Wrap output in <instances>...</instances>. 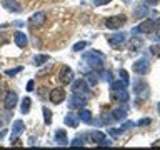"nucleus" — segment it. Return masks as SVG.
Returning <instances> with one entry per match:
<instances>
[{"label":"nucleus","mask_w":160,"mask_h":150,"mask_svg":"<svg viewBox=\"0 0 160 150\" xmlns=\"http://www.w3.org/2000/svg\"><path fill=\"white\" fill-rule=\"evenodd\" d=\"M127 83L125 82H112L110 83V97H112L113 102H127L128 100V92L125 90Z\"/></svg>","instance_id":"obj_1"},{"label":"nucleus","mask_w":160,"mask_h":150,"mask_svg":"<svg viewBox=\"0 0 160 150\" xmlns=\"http://www.w3.org/2000/svg\"><path fill=\"white\" fill-rule=\"evenodd\" d=\"M83 58L87 60L88 65H90L93 70H102V68H103V57H102V53H98V52H90V53H85Z\"/></svg>","instance_id":"obj_2"},{"label":"nucleus","mask_w":160,"mask_h":150,"mask_svg":"<svg viewBox=\"0 0 160 150\" xmlns=\"http://www.w3.org/2000/svg\"><path fill=\"white\" fill-rule=\"evenodd\" d=\"M125 22H127V17H125V15H115V17H108L107 20H105V27L112 28V30H117V28L122 27Z\"/></svg>","instance_id":"obj_3"},{"label":"nucleus","mask_w":160,"mask_h":150,"mask_svg":"<svg viewBox=\"0 0 160 150\" xmlns=\"http://www.w3.org/2000/svg\"><path fill=\"white\" fill-rule=\"evenodd\" d=\"M153 28H155V22L152 18H145L142 20V23H138L137 27L133 28V32H138V33H150V32H153Z\"/></svg>","instance_id":"obj_4"},{"label":"nucleus","mask_w":160,"mask_h":150,"mask_svg":"<svg viewBox=\"0 0 160 150\" xmlns=\"http://www.w3.org/2000/svg\"><path fill=\"white\" fill-rule=\"evenodd\" d=\"M72 92L73 93H88V85L85 83L83 78L72 80Z\"/></svg>","instance_id":"obj_5"},{"label":"nucleus","mask_w":160,"mask_h":150,"mask_svg":"<svg viewBox=\"0 0 160 150\" xmlns=\"http://www.w3.org/2000/svg\"><path fill=\"white\" fill-rule=\"evenodd\" d=\"M133 72L138 75H145L148 72V60L147 58H138L137 62H133Z\"/></svg>","instance_id":"obj_6"},{"label":"nucleus","mask_w":160,"mask_h":150,"mask_svg":"<svg viewBox=\"0 0 160 150\" xmlns=\"http://www.w3.org/2000/svg\"><path fill=\"white\" fill-rule=\"evenodd\" d=\"M85 103H87V97H82L80 93H73L68 102L70 108H82V107H85Z\"/></svg>","instance_id":"obj_7"},{"label":"nucleus","mask_w":160,"mask_h":150,"mask_svg":"<svg viewBox=\"0 0 160 150\" xmlns=\"http://www.w3.org/2000/svg\"><path fill=\"white\" fill-rule=\"evenodd\" d=\"M17 93L13 92V90H10V92L5 93V97H3V107L10 110V108H13L15 107V103H17Z\"/></svg>","instance_id":"obj_8"},{"label":"nucleus","mask_w":160,"mask_h":150,"mask_svg":"<svg viewBox=\"0 0 160 150\" xmlns=\"http://www.w3.org/2000/svg\"><path fill=\"white\" fill-rule=\"evenodd\" d=\"M73 80V72L70 67H62V70H60V82H62L63 85H68L72 83Z\"/></svg>","instance_id":"obj_9"},{"label":"nucleus","mask_w":160,"mask_h":150,"mask_svg":"<svg viewBox=\"0 0 160 150\" xmlns=\"http://www.w3.org/2000/svg\"><path fill=\"white\" fill-rule=\"evenodd\" d=\"M48 97L53 103H62L65 100V90L63 88H53V90H50Z\"/></svg>","instance_id":"obj_10"},{"label":"nucleus","mask_w":160,"mask_h":150,"mask_svg":"<svg viewBox=\"0 0 160 150\" xmlns=\"http://www.w3.org/2000/svg\"><path fill=\"white\" fill-rule=\"evenodd\" d=\"M123 42H125V33H113V35H108V43L112 45L113 48H118Z\"/></svg>","instance_id":"obj_11"},{"label":"nucleus","mask_w":160,"mask_h":150,"mask_svg":"<svg viewBox=\"0 0 160 150\" xmlns=\"http://www.w3.org/2000/svg\"><path fill=\"white\" fill-rule=\"evenodd\" d=\"M43 22H45V13L43 12H37L28 18V25H32V27H38V25H42Z\"/></svg>","instance_id":"obj_12"},{"label":"nucleus","mask_w":160,"mask_h":150,"mask_svg":"<svg viewBox=\"0 0 160 150\" xmlns=\"http://www.w3.org/2000/svg\"><path fill=\"white\" fill-rule=\"evenodd\" d=\"M13 42L17 43V47L23 48V47H27L28 38H27V35H25L23 32H15V33H13Z\"/></svg>","instance_id":"obj_13"},{"label":"nucleus","mask_w":160,"mask_h":150,"mask_svg":"<svg viewBox=\"0 0 160 150\" xmlns=\"http://www.w3.org/2000/svg\"><path fill=\"white\" fill-rule=\"evenodd\" d=\"M2 5L8 10V12H22V7H20V3L17 0H3Z\"/></svg>","instance_id":"obj_14"},{"label":"nucleus","mask_w":160,"mask_h":150,"mask_svg":"<svg viewBox=\"0 0 160 150\" xmlns=\"http://www.w3.org/2000/svg\"><path fill=\"white\" fill-rule=\"evenodd\" d=\"M23 128H25V125H23L22 120H15V122H13V127H12V142L23 132Z\"/></svg>","instance_id":"obj_15"},{"label":"nucleus","mask_w":160,"mask_h":150,"mask_svg":"<svg viewBox=\"0 0 160 150\" xmlns=\"http://www.w3.org/2000/svg\"><path fill=\"white\" fill-rule=\"evenodd\" d=\"M55 142L58 145H67L68 143L67 132H65V130H57V132H55Z\"/></svg>","instance_id":"obj_16"},{"label":"nucleus","mask_w":160,"mask_h":150,"mask_svg":"<svg viewBox=\"0 0 160 150\" xmlns=\"http://www.w3.org/2000/svg\"><path fill=\"white\" fill-rule=\"evenodd\" d=\"M78 120H82L83 123H92V113L85 108H78Z\"/></svg>","instance_id":"obj_17"},{"label":"nucleus","mask_w":160,"mask_h":150,"mask_svg":"<svg viewBox=\"0 0 160 150\" xmlns=\"http://www.w3.org/2000/svg\"><path fill=\"white\" fill-rule=\"evenodd\" d=\"M88 137H90V140H92L93 143H98V145H102L105 140H107L105 133H102V132H93V133H90Z\"/></svg>","instance_id":"obj_18"},{"label":"nucleus","mask_w":160,"mask_h":150,"mask_svg":"<svg viewBox=\"0 0 160 150\" xmlns=\"http://www.w3.org/2000/svg\"><path fill=\"white\" fill-rule=\"evenodd\" d=\"M63 122L67 123L68 127L75 128L78 125V117H77V115H73V113H67V115H65V118H63Z\"/></svg>","instance_id":"obj_19"},{"label":"nucleus","mask_w":160,"mask_h":150,"mask_svg":"<svg viewBox=\"0 0 160 150\" xmlns=\"http://www.w3.org/2000/svg\"><path fill=\"white\" fill-rule=\"evenodd\" d=\"M125 115H127V112L125 110H120V108H117V110H113L112 113H110V120H122V118H125Z\"/></svg>","instance_id":"obj_20"},{"label":"nucleus","mask_w":160,"mask_h":150,"mask_svg":"<svg viewBox=\"0 0 160 150\" xmlns=\"http://www.w3.org/2000/svg\"><path fill=\"white\" fill-rule=\"evenodd\" d=\"M30 105H32V100L28 97H25L22 100V113H28L30 112Z\"/></svg>","instance_id":"obj_21"},{"label":"nucleus","mask_w":160,"mask_h":150,"mask_svg":"<svg viewBox=\"0 0 160 150\" xmlns=\"http://www.w3.org/2000/svg\"><path fill=\"white\" fill-rule=\"evenodd\" d=\"M42 110H43V117H45V125H50L52 123V112L47 107H43Z\"/></svg>","instance_id":"obj_22"},{"label":"nucleus","mask_w":160,"mask_h":150,"mask_svg":"<svg viewBox=\"0 0 160 150\" xmlns=\"http://www.w3.org/2000/svg\"><path fill=\"white\" fill-rule=\"evenodd\" d=\"M48 60V55H37V57L33 58V63L35 65H43V62H47Z\"/></svg>","instance_id":"obj_23"},{"label":"nucleus","mask_w":160,"mask_h":150,"mask_svg":"<svg viewBox=\"0 0 160 150\" xmlns=\"http://www.w3.org/2000/svg\"><path fill=\"white\" fill-rule=\"evenodd\" d=\"M87 80H88V87H93V85H97V82H98L97 75H93V73H88Z\"/></svg>","instance_id":"obj_24"},{"label":"nucleus","mask_w":160,"mask_h":150,"mask_svg":"<svg viewBox=\"0 0 160 150\" xmlns=\"http://www.w3.org/2000/svg\"><path fill=\"white\" fill-rule=\"evenodd\" d=\"M18 72H22V67H17V68H8V70H5V75H8V77H13V75H17Z\"/></svg>","instance_id":"obj_25"},{"label":"nucleus","mask_w":160,"mask_h":150,"mask_svg":"<svg viewBox=\"0 0 160 150\" xmlns=\"http://www.w3.org/2000/svg\"><path fill=\"white\" fill-rule=\"evenodd\" d=\"M140 45H142V40L135 38V40H132V42H130V48H132L133 52H135V50H138V47H140Z\"/></svg>","instance_id":"obj_26"},{"label":"nucleus","mask_w":160,"mask_h":150,"mask_svg":"<svg viewBox=\"0 0 160 150\" xmlns=\"http://www.w3.org/2000/svg\"><path fill=\"white\" fill-rule=\"evenodd\" d=\"M70 145H72V147H82V145H83V138H82V137H80V138L77 137Z\"/></svg>","instance_id":"obj_27"},{"label":"nucleus","mask_w":160,"mask_h":150,"mask_svg":"<svg viewBox=\"0 0 160 150\" xmlns=\"http://www.w3.org/2000/svg\"><path fill=\"white\" fill-rule=\"evenodd\" d=\"M85 47H87V43H85V42H78V43L73 45V50H75V52H80V50L85 48Z\"/></svg>","instance_id":"obj_28"},{"label":"nucleus","mask_w":160,"mask_h":150,"mask_svg":"<svg viewBox=\"0 0 160 150\" xmlns=\"http://www.w3.org/2000/svg\"><path fill=\"white\" fill-rule=\"evenodd\" d=\"M150 50H152V53L155 55V57H158V55H160V45H152Z\"/></svg>","instance_id":"obj_29"},{"label":"nucleus","mask_w":160,"mask_h":150,"mask_svg":"<svg viewBox=\"0 0 160 150\" xmlns=\"http://www.w3.org/2000/svg\"><path fill=\"white\" fill-rule=\"evenodd\" d=\"M102 78H103V80H108V82H112V73H110V72H102Z\"/></svg>","instance_id":"obj_30"},{"label":"nucleus","mask_w":160,"mask_h":150,"mask_svg":"<svg viewBox=\"0 0 160 150\" xmlns=\"http://www.w3.org/2000/svg\"><path fill=\"white\" fill-rule=\"evenodd\" d=\"M120 75H122V80L125 83H128V73L125 72V70H120Z\"/></svg>","instance_id":"obj_31"},{"label":"nucleus","mask_w":160,"mask_h":150,"mask_svg":"<svg viewBox=\"0 0 160 150\" xmlns=\"http://www.w3.org/2000/svg\"><path fill=\"white\" fill-rule=\"evenodd\" d=\"M35 87V83H33V80H28V83H27V92H32Z\"/></svg>","instance_id":"obj_32"},{"label":"nucleus","mask_w":160,"mask_h":150,"mask_svg":"<svg viewBox=\"0 0 160 150\" xmlns=\"http://www.w3.org/2000/svg\"><path fill=\"white\" fill-rule=\"evenodd\" d=\"M108 2H112V0H95V5L100 7V5H105V3H108Z\"/></svg>","instance_id":"obj_33"},{"label":"nucleus","mask_w":160,"mask_h":150,"mask_svg":"<svg viewBox=\"0 0 160 150\" xmlns=\"http://www.w3.org/2000/svg\"><path fill=\"white\" fill-rule=\"evenodd\" d=\"M110 133H112L113 137H117V135L122 133V130H118V128H112V130H110Z\"/></svg>","instance_id":"obj_34"},{"label":"nucleus","mask_w":160,"mask_h":150,"mask_svg":"<svg viewBox=\"0 0 160 150\" xmlns=\"http://www.w3.org/2000/svg\"><path fill=\"white\" fill-rule=\"evenodd\" d=\"M148 123H150V118H142L138 122V125H148Z\"/></svg>","instance_id":"obj_35"},{"label":"nucleus","mask_w":160,"mask_h":150,"mask_svg":"<svg viewBox=\"0 0 160 150\" xmlns=\"http://www.w3.org/2000/svg\"><path fill=\"white\" fill-rule=\"evenodd\" d=\"M5 135H7V130H2V132H0V140H2Z\"/></svg>","instance_id":"obj_36"},{"label":"nucleus","mask_w":160,"mask_h":150,"mask_svg":"<svg viewBox=\"0 0 160 150\" xmlns=\"http://www.w3.org/2000/svg\"><path fill=\"white\" fill-rule=\"evenodd\" d=\"M157 110H158V112H160V103H158V105H157Z\"/></svg>","instance_id":"obj_37"},{"label":"nucleus","mask_w":160,"mask_h":150,"mask_svg":"<svg viewBox=\"0 0 160 150\" xmlns=\"http://www.w3.org/2000/svg\"><path fill=\"white\" fill-rule=\"evenodd\" d=\"M2 125H3V122H2V120H0V128H2Z\"/></svg>","instance_id":"obj_38"},{"label":"nucleus","mask_w":160,"mask_h":150,"mask_svg":"<svg viewBox=\"0 0 160 150\" xmlns=\"http://www.w3.org/2000/svg\"><path fill=\"white\" fill-rule=\"evenodd\" d=\"M152 2H153V3H155V2H157V0H152Z\"/></svg>","instance_id":"obj_39"}]
</instances>
